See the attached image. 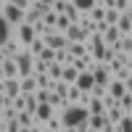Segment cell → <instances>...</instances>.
<instances>
[{
  "label": "cell",
  "mask_w": 132,
  "mask_h": 132,
  "mask_svg": "<svg viewBox=\"0 0 132 132\" xmlns=\"http://www.w3.org/2000/svg\"><path fill=\"white\" fill-rule=\"evenodd\" d=\"M58 116H61L63 127H77V124L87 122V116H90V111H87L85 106H79V103H71V106L61 108V111H58Z\"/></svg>",
  "instance_id": "6da1fadb"
},
{
  "label": "cell",
  "mask_w": 132,
  "mask_h": 132,
  "mask_svg": "<svg viewBox=\"0 0 132 132\" xmlns=\"http://www.w3.org/2000/svg\"><path fill=\"white\" fill-rule=\"evenodd\" d=\"M13 61L19 66V79H21V77H32V74H35V56H32L27 48L21 50V53H16Z\"/></svg>",
  "instance_id": "7a4b0ae2"
},
{
  "label": "cell",
  "mask_w": 132,
  "mask_h": 132,
  "mask_svg": "<svg viewBox=\"0 0 132 132\" xmlns=\"http://www.w3.org/2000/svg\"><path fill=\"white\" fill-rule=\"evenodd\" d=\"M13 37H16V40L21 42V48H27L29 42L37 37V35H35V27L24 21V24H16V27H13Z\"/></svg>",
  "instance_id": "3957f363"
},
{
  "label": "cell",
  "mask_w": 132,
  "mask_h": 132,
  "mask_svg": "<svg viewBox=\"0 0 132 132\" xmlns=\"http://www.w3.org/2000/svg\"><path fill=\"white\" fill-rule=\"evenodd\" d=\"M0 13H3V19L8 21L11 27L24 24V11H21V8H16V5H11V3H5L3 8H0Z\"/></svg>",
  "instance_id": "277c9868"
},
{
  "label": "cell",
  "mask_w": 132,
  "mask_h": 132,
  "mask_svg": "<svg viewBox=\"0 0 132 132\" xmlns=\"http://www.w3.org/2000/svg\"><path fill=\"white\" fill-rule=\"evenodd\" d=\"M0 93L13 101V98L21 95V82H19V79H3V82H0Z\"/></svg>",
  "instance_id": "5b68a950"
},
{
  "label": "cell",
  "mask_w": 132,
  "mask_h": 132,
  "mask_svg": "<svg viewBox=\"0 0 132 132\" xmlns=\"http://www.w3.org/2000/svg\"><path fill=\"white\" fill-rule=\"evenodd\" d=\"M56 114H58V111H56L50 103H37V108H35V122H37V124H45L48 119L56 116Z\"/></svg>",
  "instance_id": "8992f818"
},
{
  "label": "cell",
  "mask_w": 132,
  "mask_h": 132,
  "mask_svg": "<svg viewBox=\"0 0 132 132\" xmlns=\"http://www.w3.org/2000/svg\"><path fill=\"white\" fill-rule=\"evenodd\" d=\"M93 79H95V85H101V87H108L111 71H108V66H106V63H95V69H93Z\"/></svg>",
  "instance_id": "52a82bcc"
},
{
  "label": "cell",
  "mask_w": 132,
  "mask_h": 132,
  "mask_svg": "<svg viewBox=\"0 0 132 132\" xmlns=\"http://www.w3.org/2000/svg\"><path fill=\"white\" fill-rule=\"evenodd\" d=\"M77 87H79L82 93H90L93 87H95V79H93V71H79V77H77Z\"/></svg>",
  "instance_id": "ba28073f"
},
{
  "label": "cell",
  "mask_w": 132,
  "mask_h": 132,
  "mask_svg": "<svg viewBox=\"0 0 132 132\" xmlns=\"http://www.w3.org/2000/svg\"><path fill=\"white\" fill-rule=\"evenodd\" d=\"M106 90H108V95H111V98H116V101H119V98L127 93V85H124V79H114V77H111Z\"/></svg>",
  "instance_id": "9c48e42d"
},
{
  "label": "cell",
  "mask_w": 132,
  "mask_h": 132,
  "mask_svg": "<svg viewBox=\"0 0 132 132\" xmlns=\"http://www.w3.org/2000/svg\"><path fill=\"white\" fill-rule=\"evenodd\" d=\"M71 66H74L77 71H93V69H95V58L90 56V53H85L82 58H74V63H71Z\"/></svg>",
  "instance_id": "30bf717a"
},
{
  "label": "cell",
  "mask_w": 132,
  "mask_h": 132,
  "mask_svg": "<svg viewBox=\"0 0 132 132\" xmlns=\"http://www.w3.org/2000/svg\"><path fill=\"white\" fill-rule=\"evenodd\" d=\"M45 45H48V48H53V50H61V48L69 45V40H66V35H58V32H53V35H48V37H45Z\"/></svg>",
  "instance_id": "8fae6325"
},
{
  "label": "cell",
  "mask_w": 132,
  "mask_h": 132,
  "mask_svg": "<svg viewBox=\"0 0 132 132\" xmlns=\"http://www.w3.org/2000/svg\"><path fill=\"white\" fill-rule=\"evenodd\" d=\"M66 40H69V42H85L87 40V32L79 24H71L69 29H66Z\"/></svg>",
  "instance_id": "7c38bea8"
},
{
  "label": "cell",
  "mask_w": 132,
  "mask_h": 132,
  "mask_svg": "<svg viewBox=\"0 0 132 132\" xmlns=\"http://www.w3.org/2000/svg\"><path fill=\"white\" fill-rule=\"evenodd\" d=\"M24 48H21V42L16 40V37H11V40H5L3 42V53H5V58H13L16 53H21Z\"/></svg>",
  "instance_id": "4fadbf2b"
},
{
  "label": "cell",
  "mask_w": 132,
  "mask_h": 132,
  "mask_svg": "<svg viewBox=\"0 0 132 132\" xmlns=\"http://www.w3.org/2000/svg\"><path fill=\"white\" fill-rule=\"evenodd\" d=\"M0 63H3V74H5V79H19V66H16L13 58H3Z\"/></svg>",
  "instance_id": "5bb4252c"
},
{
  "label": "cell",
  "mask_w": 132,
  "mask_h": 132,
  "mask_svg": "<svg viewBox=\"0 0 132 132\" xmlns=\"http://www.w3.org/2000/svg\"><path fill=\"white\" fill-rule=\"evenodd\" d=\"M21 93H24V95H35L37 93V77L35 74H32V77H21Z\"/></svg>",
  "instance_id": "9a60e30c"
},
{
  "label": "cell",
  "mask_w": 132,
  "mask_h": 132,
  "mask_svg": "<svg viewBox=\"0 0 132 132\" xmlns=\"http://www.w3.org/2000/svg\"><path fill=\"white\" fill-rule=\"evenodd\" d=\"M66 53H69L71 58H82L85 53H90V50H87V42H69V45H66Z\"/></svg>",
  "instance_id": "2e32d148"
},
{
  "label": "cell",
  "mask_w": 132,
  "mask_h": 132,
  "mask_svg": "<svg viewBox=\"0 0 132 132\" xmlns=\"http://www.w3.org/2000/svg\"><path fill=\"white\" fill-rule=\"evenodd\" d=\"M87 111H90V114H106V103H103V98L90 95V98H87Z\"/></svg>",
  "instance_id": "e0dca14e"
},
{
  "label": "cell",
  "mask_w": 132,
  "mask_h": 132,
  "mask_svg": "<svg viewBox=\"0 0 132 132\" xmlns=\"http://www.w3.org/2000/svg\"><path fill=\"white\" fill-rule=\"evenodd\" d=\"M106 124H108L106 114H90V116H87V127H90V129H103Z\"/></svg>",
  "instance_id": "ac0fdd59"
},
{
  "label": "cell",
  "mask_w": 132,
  "mask_h": 132,
  "mask_svg": "<svg viewBox=\"0 0 132 132\" xmlns=\"http://www.w3.org/2000/svg\"><path fill=\"white\" fill-rule=\"evenodd\" d=\"M11 37H13V27H11L8 21L3 19V13H0V45H3L5 40H11Z\"/></svg>",
  "instance_id": "d6986e66"
},
{
  "label": "cell",
  "mask_w": 132,
  "mask_h": 132,
  "mask_svg": "<svg viewBox=\"0 0 132 132\" xmlns=\"http://www.w3.org/2000/svg\"><path fill=\"white\" fill-rule=\"evenodd\" d=\"M87 16H90V21H95V24H98V21H106V5L95 3V5L90 8V13H87Z\"/></svg>",
  "instance_id": "ffe728a7"
},
{
  "label": "cell",
  "mask_w": 132,
  "mask_h": 132,
  "mask_svg": "<svg viewBox=\"0 0 132 132\" xmlns=\"http://www.w3.org/2000/svg\"><path fill=\"white\" fill-rule=\"evenodd\" d=\"M119 37H122V32H119L116 27H108V29L103 32V42H106V45H116Z\"/></svg>",
  "instance_id": "44dd1931"
},
{
  "label": "cell",
  "mask_w": 132,
  "mask_h": 132,
  "mask_svg": "<svg viewBox=\"0 0 132 132\" xmlns=\"http://www.w3.org/2000/svg\"><path fill=\"white\" fill-rule=\"evenodd\" d=\"M122 116H124V111H122L119 106L106 108V119H108V124H119V122H122Z\"/></svg>",
  "instance_id": "7402d4cb"
},
{
  "label": "cell",
  "mask_w": 132,
  "mask_h": 132,
  "mask_svg": "<svg viewBox=\"0 0 132 132\" xmlns=\"http://www.w3.org/2000/svg\"><path fill=\"white\" fill-rule=\"evenodd\" d=\"M42 48H45V37H35V40H32L29 45H27V50H29L35 58H37L40 53H42Z\"/></svg>",
  "instance_id": "603a6c76"
},
{
  "label": "cell",
  "mask_w": 132,
  "mask_h": 132,
  "mask_svg": "<svg viewBox=\"0 0 132 132\" xmlns=\"http://www.w3.org/2000/svg\"><path fill=\"white\" fill-rule=\"evenodd\" d=\"M16 122L21 124V127H35L37 122H35V114H29V111H19L16 114Z\"/></svg>",
  "instance_id": "cb8c5ba5"
},
{
  "label": "cell",
  "mask_w": 132,
  "mask_h": 132,
  "mask_svg": "<svg viewBox=\"0 0 132 132\" xmlns=\"http://www.w3.org/2000/svg\"><path fill=\"white\" fill-rule=\"evenodd\" d=\"M116 29L122 32V35H132V21H129V16H127V13H122V16H119Z\"/></svg>",
  "instance_id": "d4e9b609"
},
{
  "label": "cell",
  "mask_w": 132,
  "mask_h": 132,
  "mask_svg": "<svg viewBox=\"0 0 132 132\" xmlns=\"http://www.w3.org/2000/svg\"><path fill=\"white\" fill-rule=\"evenodd\" d=\"M69 3H71L77 11H79V13H90V8L98 3V0H69Z\"/></svg>",
  "instance_id": "484cf974"
},
{
  "label": "cell",
  "mask_w": 132,
  "mask_h": 132,
  "mask_svg": "<svg viewBox=\"0 0 132 132\" xmlns=\"http://www.w3.org/2000/svg\"><path fill=\"white\" fill-rule=\"evenodd\" d=\"M48 77H50L53 82H56V79H61V77H63V63H58V61H53V63L48 66Z\"/></svg>",
  "instance_id": "4316f807"
},
{
  "label": "cell",
  "mask_w": 132,
  "mask_h": 132,
  "mask_svg": "<svg viewBox=\"0 0 132 132\" xmlns=\"http://www.w3.org/2000/svg\"><path fill=\"white\" fill-rule=\"evenodd\" d=\"M77 77H79V71H77L74 66H63V77H61V79H63L66 85H74V82H77Z\"/></svg>",
  "instance_id": "83f0119b"
},
{
  "label": "cell",
  "mask_w": 132,
  "mask_h": 132,
  "mask_svg": "<svg viewBox=\"0 0 132 132\" xmlns=\"http://www.w3.org/2000/svg\"><path fill=\"white\" fill-rule=\"evenodd\" d=\"M42 127H45V129H53V132H61V129H63V122H61V116L56 114V116H50Z\"/></svg>",
  "instance_id": "f1b7e54d"
},
{
  "label": "cell",
  "mask_w": 132,
  "mask_h": 132,
  "mask_svg": "<svg viewBox=\"0 0 132 132\" xmlns=\"http://www.w3.org/2000/svg\"><path fill=\"white\" fill-rule=\"evenodd\" d=\"M79 98H82V90L77 85H69V90H66V101H69V103H79Z\"/></svg>",
  "instance_id": "f546056e"
},
{
  "label": "cell",
  "mask_w": 132,
  "mask_h": 132,
  "mask_svg": "<svg viewBox=\"0 0 132 132\" xmlns=\"http://www.w3.org/2000/svg\"><path fill=\"white\" fill-rule=\"evenodd\" d=\"M37 77V90H53V79L48 74H35Z\"/></svg>",
  "instance_id": "4dcf8cb0"
},
{
  "label": "cell",
  "mask_w": 132,
  "mask_h": 132,
  "mask_svg": "<svg viewBox=\"0 0 132 132\" xmlns=\"http://www.w3.org/2000/svg\"><path fill=\"white\" fill-rule=\"evenodd\" d=\"M114 127H116V132H132V116L124 114V116H122V122L114 124Z\"/></svg>",
  "instance_id": "1f68e13d"
},
{
  "label": "cell",
  "mask_w": 132,
  "mask_h": 132,
  "mask_svg": "<svg viewBox=\"0 0 132 132\" xmlns=\"http://www.w3.org/2000/svg\"><path fill=\"white\" fill-rule=\"evenodd\" d=\"M40 19H42V13H37L35 8H27V11H24V21H27V24H32V27H35Z\"/></svg>",
  "instance_id": "d6a6232c"
},
{
  "label": "cell",
  "mask_w": 132,
  "mask_h": 132,
  "mask_svg": "<svg viewBox=\"0 0 132 132\" xmlns=\"http://www.w3.org/2000/svg\"><path fill=\"white\" fill-rule=\"evenodd\" d=\"M119 108H122L124 114H129V111H132V93H124L122 98H119Z\"/></svg>",
  "instance_id": "836d02e7"
},
{
  "label": "cell",
  "mask_w": 132,
  "mask_h": 132,
  "mask_svg": "<svg viewBox=\"0 0 132 132\" xmlns=\"http://www.w3.org/2000/svg\"><path fill=\"white\" fill-rule=\"evenodd\" d=\"M56 21H58V13H56V11H48V13H42V24H45V27H53V29H56Z\"/></svg>",
  "instance_id": "e575fe53"
},
{
  "label": "cell",
  "mask_w": 132,
  "mask_h": 132,
  "mask_svg": "<svg viewBox=\"0 0 132 132\" xmlns=\"http://www.w3.org/2000/svg\"><path fill=\"white\" fill-rule=\"evenodd\" d=\"M40 61H45V63H53V61H56V50H53V48H42V53H40V56H37Z\"/></svg>",
  "instance_id": "d590c367"
},
{
  "label": "cell",
  "mask_w": 132,
  "mask_h": 132,
  "mask_svg": "<svg viewBox=\"0 0 132 132\" xmlns=\"http://www.w3.org/2000/svg\"><path fill=\"white\" fill-rule=\"evenodd\" d=\"M119 11H114V8H106V24L108 27H116V21H119Z\"/></svg>",
  "instance_id": "8d00e7d4"
},
{
  "label": "cell",
  "mask_w": 132,
  "mask_h": 132,
  "mask_svg": "<svg viewBox=\"0 0 132 132\" xmlns=\"http://www.w3.org/2000/svg\"><path fill=\"white\" fill-rule=\"evenodd\" d=\"M114 11H119V13H129L132 3H129V0H114Z\"/></svg>",
  "instance_id": "74e56055"
},
{
  "label": "cell",
  "mask_w": 132,
  "mask_h": 132,
  "mask_svg": "<svg viewBox=\"0 0 132 132\" xmlns=\"http://www.w3.org/2000/svg\"><path fill=\"white\" fill-rule=\"evenodd\" d=\"M16 114H19V111H16L13 106H5V108H0V116H3L5 122H13V119H16Z\"/></svg>",
  "instance_id": "f35d334b"
},
{
  "label": "cell",
  "mask_w": 132,
  "mask_h": 132,
  "mask_svg": "<svg viewBox=\"0 0 132 132\" xmlns=\"http://www.w3.org/2000/svg\"><path fill=\"white\" fill-rule=\"evenodd\" d=\"M63 13L69 16V21H71V24H77V21H79V16H82V13H79V11H77V8H74L71 3L66 5V11H63Z\"/></svg>",
  "instance_id": "ab89813d"
},
{
  "label": "cell",
  "mask_w": 132,
  "mask_h": 132,
  "mask_svg": "<svg viewBox=\"0 0 132 132\" xmlns=\"http://www.w3.org/2000/svg\"><path fill=\"white\" fill-rule=\"evenodd\" d=\"M35 108H37V98L35 95H24V111L35 114Z\"/></svg>",
  "instance_id": "60d3db41"
},
{
  "label": "cell",
  "mask_w": 132,
  "mask_h": 132,
  "mask_svg": "<svg viewBox=\"0 0 132 132\" xmlns=\"http://www.w3.org/2000/svg\"><path fill=\"white\" fill-rule=\"evenodd\" d=\"M48 66H50V63H45V61L35 58V74H48Z\"/></svg>",
  "instance_id": "b9f144b4"
},
{
  "label": "cell",
  "mask_w": 132,
  "mask_h": 132,
  "mask_svg": "<svg viewBox=\"0 0 132 132\" xmlns=\"http://www.w3.org/2000/svg\"><path fill=\"white\" fill-rule=\"evenodd\" d=\"M11 5H16V8H21V11H27V8H32V0H8Z\"/></svg>",
  "instance_id": "7bdbcfd3"
},
{
  "label": "cell",
  "mask_w": 132,
  "mask_h": 132,
  "mask_svg": "<svg viewBox=\"0 0 132 132\" xmlns=\"http://www.w3.org/2000/svg\"><path fill=\"white\" fill-rule=\"evenodd\" d=\"M106 93H108V90H106V87H101V85H95L93 90H90V95H95V98H106Z\"/></svg>",
  "instance_id": "ee69618b"
},
{
  "label": "cell",
  "mask_w": 132,
  "mask_h": 132,
  "mask_svg": "<svg viewBox=\"0 0 132 132\" xmlns=\"http://www.w3.org/2000/svg\"><path fill=\"white\" fill-rule=\"evenodd\" d=\"M5 132H21V124L13 119V122H8V124H5Z\"/></svg>",
  "instance_id": "f6af8a7d"
},
{
  "label": "cell",
  "mask_w": 132,
  "mask_h": 132,
  "mask_svg": "<svg viewBox=\"0 0 132 132\" xmlns=\"http://www.w3.org/2000/svg\"><path fill=\"white\" fill-rule=\"evenodd\" d=\"M13 108L16 111H24V93H21L19 98H13Z\"/></svg>",
  "instance_id": "bcb514c9"
},
{
  "label": "cell",
  "mask_w": 132,
  "mask_h": 132,
  "mask_svg": "<svg viewBox=\"0 0 132 132\" xmlns=\"http://www.w3.org/2000/svg\"><path fill=\"white\" fill-rule=\"evenodd\" d=\"M124 85H127V93H132V74H129L127 79H124Z\"/></svg>",
  "instance_id": "7dc6e473"
},
{
  "label": "cell",
  "mask_w": 132,
  "mask_h": 132,
  "mask_svg": "<svg viewBox=\"0 0 132 132\" xmlns=\"http://www.w3.org/2000/svg\"><path fill=\"white\" fill-rule=\"evenodd\" d=\"M101 5H106V8H114V0H98Z\"/></svg>",
  "instance_id": "c3c4849f"
},
{
  "label": "cell",
  "mask_w": 132,
  "mask_h": 132,
  "mask_svg": "<svg viewBox=\"0 0 132 132\" xmlns=\"http://www.w3.org/2000/svg\"><path fill=\"white\" fill-rule=\"evenodd\" d=\"M5 124H8V122H5L3 116H0V129H3V132H5Z\"/></svg>",
  "instance_id": "681fc988"
},
{
  "label": "cell",
  "mask_w": 132,
  "mask_h": 132,
  "mask_svg": "<svg viewBox=\"0 0 132 132\" xmlns=\"http://www.w3.org/2000/svg\"><path fill=\"white\" fill-rule=\"evenodd\" d=\"M61 132H77V127H63Z\"/></svg>",
  "instance_id": "f907efd6"
},
{
  "label": "cell",
  "mask_w": 132,
  "mask_h": 132,
  "mask_svg": "<svg viewBox=\"0 0 132 132\" xmlns=\"http://www.w3.org/2000/svg\"><path fill=\"white\" fill-rule=\"evenodd\" d=\"M5 79V74H3V63H0V82H3Z\"/></svg>",
  "instance_id": "816d5d0a"
},
{
  "label": "cell",
  "mask_w": 132,
  "mask_h": 132,
  "mask_svg": "<svg viewBox=\"0 0 132 132\" xmlns=\"http://www.w3.org/2000/svg\"><path fill=\"white\" fill-rule=\"evenodd\" d=\"M37 3H45V5H53V0H37Z\"/></svg>",
  "instance_id": "f5cc1de1"
},
{
  "label": "cell",
  "mask_w": 132,
  "mask_h": 132,
  "mask_svg": "<svg viewBox=\"0 0 132 132\" xmlns=\"http://www.w3.org/2000/svg\"><path fill=\"white\" fill-rule=\"evenodd\" d=\"M5 58V53H3V45H0V61H3Z\"/></svg>",
  "instance_id": "db71d44e"
},
{
  "label": "cell",
  "mask_w": 132,
  "mask_h": 132,
  "mask_svg": "<svg viewBox=\"0 0 132 132\" xmlns=\"http://www.w3.org/2000/svg\"><path fill=\"white\" fill-rule=\"evenodd\" d=\"M21 132H29V127H21Z\"/></svg>",
  "instance_id": "11a10c76"
},
{
  "label": "cell",
  "mask_w": 132,
  "mask_h": 132,
  "mask_svg": "<svg viewBox=\"0 0 132 132\" xmlns=\"http://www.w3.org/2000/svg\"><path fill=\"white\" fill-rule=\"evenodd\" d=\"M127 16H129V21H132V11H129V13H127Z\"/></svg>",
  "instance_id": "9f6ffc18"
},
{
  "label": "cell",
  "mask_w": 132,
  "mask_h": 132,
  "mask_svg": "<svg viewBox=\"0 0 132 132\" xmlns=\"http://www.w3.org/2000/svg\"><path fill=\"white\" fill-rule=\"evenodd\" d=\"M45 132H53V129H45Z\"/></svg>",
  "instance_id": "6f0895ef"
},
{
  "label": "cell",
  "mask_w": 132,
  "mask_h": 132,
  "mask_svg": "<svg viewBox=\"0 0 132 132\" xmlns=\"http://www.w3.org/2000/svg\"><path fill=\"white\" fill-rule=\"evenodd\" d=\"M129 116H132V111H129Z\"/></svg>",
  "instance_id": "680465c9"
},
{
  "label": "cell",
  "mask_w": 132,
  "mask_h": 132,
  "mask_svg": "<svg viewBox=\"0 0 132 132\" xmlns=\"http://www.w3.org/2000/svg\"><path fill=\"white\" fill-rule=\"evenodd\" d=\"M129 37H132V35H129Z\"/></svg>",
  "instance_id": "91938a15"
}]
</instances>
